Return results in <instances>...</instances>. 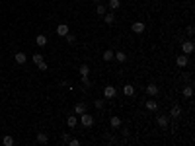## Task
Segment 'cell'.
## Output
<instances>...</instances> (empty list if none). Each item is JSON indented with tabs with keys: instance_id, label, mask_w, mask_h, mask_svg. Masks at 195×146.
I'll list each match as a JSON object with an SVG mask.
<instances>
[{
	"instance_id": "ffe728a7",
	"label": "cell",
	"mask_w": 195,
	"mask_h": 146,
	"mask_svg": "<svg viewBox=\"0 0 195 146\" xmlns=\"http://www.w3.org/2000/svg\"><path fill=\"white\" fill-rule=\"evenodd\" d=\"M35 43H37L39 47H45L47 45V37L45 35H37V37H35Z\"/></svg>"
},
{
	"instance_id": "8fae6325",
	"label": "cell",
	"mask_w": 195,
	"mask_h": 146,
	"mask_svg": "<svg viewBox=\"0 0 195 146\" xmlns=\"http://www.w3.org/2000/svg\"><path fill=\"white\" fill-rule=\"evenodd\" d=\"M35 140H37L39 144H47V142H49V137H47L45 133H37V137H35Z\"/></svg>"
},
{
	"instance_id": "7c38bea8",
	"label": "cell",
	"mask_w": 195,
	"mask_h": 146,
	"mask_svg": "<svg viewBox=\"0 0 195 146\" xmlns=\"http://www.w3.org/2000/svg\"><path fill=\"white\" fill-rule=\"evenodd\" d=\"M109 125H111L113 129H119V127H121V117H117V115H113L111 119H109Z\"/></svg>"
},
{
	"instance_id": "d6a6232c",
	"label": "cell",
	"mask_w": 195,
	"mask_h": 146,
	"mask_svg": "<svg viewBox=\"0 0 195 146\" xmlns=\"http://www.w3.org/2000/svg\"><path fill=\"white\" fill-rule=\"evenodd\" d=\"M186 33H187V35H193V33H195V29H193V25H189V27L186 29Z\"/></svg>"
},
{
	"instance_id": "83f0119b",
	"label": "cell",
	"mask_w": 195,
	"mask_h": 146,
	"mask_svg": "<svg viewBox=\"0 0 195 146\" xmlns=\"http://www.w3.org/2000/svg\"><path fill=\"white\" fill-rule=\"evenodd\" d=\"M66 144H68V146H78V144H80V140H78V138H70Z\"/></svg>"
},
{
	"instance_id": "e575fe53",
	"label": "cell",
	"mask_w": 195,
	"mask_h": 146,
	"mask_svg": "<svg viewBox=\"0 0 195 146\" xmlns=\"http://www.w3.org/2000/svg\"><path fill=\"white\" fill-rule=\"evenodd\" d=\"M146 2H150V0H146Z\"/></svg>"
},
{
	"instance_id": "d6986e66",
	"label": "cell",
	"mask_w": 195,
	"mask_h": 146,
	"mask_svg": "<svg viewBox=\"0 0 195 146\" xmlns=\"http://www.w3.org/2000/svg\"><path fill=\"white\" fill-rule=\"evenodd\" d=\"M76 123H78L76 115H70V117L66 119V125H68V127H70V129H74V127H76Z\"/></svg>"
},
{
	"instance_id": "ac0fdd59",
	"label": "cell",
	"mask_w": 195,
	"mask_h": 146,
	"mask_svg": "<svg viewBox=\"0 0 195 146\" xmlns=\"http://www.w3.org/2000/svg\"><path fill=\"white\" fill-rule=\"evenodd\" d=\"M123 93H125V96H127V97H131V96H133V93H135V88L131 86V84L123 86Z\"/></svg>"
},
{
	"instance_id": "44dd1931",
	"label": "cell",
	"mask_w": 195,
	"mask_h": 146,
	"mask_svg": "<svg viewBox=\"0 0 195 146\" xmlns=\"http://www.w3.org/2000/svg\"><path fill=\"white\" fill-rule=\"evenodd\" d=\"M191 96H193V86H186V88H183V97L189 100Z\"/></svg>"
},
{
	"instance_id": "cb8c5ba5",
	"label": "cell",
	"mask_w": 195,
	"mask_h": 146,
	"mask_svg": "<svg viewBox=\"0 0 195 146\" xmlns=\"http://www.w3.org/2000/svg\"><path fill=\"white\" fill-rule=\"evenodd\" d=\"M109 8H111V10H119L121 8V0H109Z\"/></svg>"
},
{
	"instance_id": "4fadbf2b",
	"label": "cell",
	"mask_w": 195,
	"mask_h": 146,
	"mask_svg": "<svg viewBox=\"0 0 195 146\" xmlns=\"http://www.w3.org/2000/svg\"><path fill=\"white\" fill-rule=\"evenodd\" d=\"M103 18H105V24H107V25H111V24L115 22V14H113V12H105Z\"/></svg>"
},
{
	"instance_id": "1f68e13d",
	"label": "cell",
	"mask_w": 195,
	"mask_h": 146,
	"mask_svg": "<svg viewBox=\"0 0 195 146\" xmlns=\"http://www.w3.org/2000/svg\"><path fill=\"white\" fill-rule=\"evenodd\" d=\"M68 140H70V134H68V133H62V142H68Z\"/></svg>"
},
{
	"instance_id": "2e32d148",
	"label": "cell",
	"mask_w": 195,
	"mask_h": 146,
	"mask_svg": "<svg viewBox=\"0 0 195 146\" xmlns=\"http://www.w3.org/2000/svg\"><path fill=\"white\" fill-rule=\"evenodd\" d=\"M170 115H172V117H176V119H178V117H180V115H182V107H180V105H174V107L170 109Z\"/></svg>"
},
{
	"instance_id": "52a82bcc",
	"label": "cell",
	"mask_w": 195,
	"mask_h": 146,
	"mask_svg": "<svg viewBox=\"0 0 195 146\" xmlns=\"http://www.w3.org/2000/svg\"><path fill=\"white\" fill-rule=\"evenodd\" d=\"M66 33H68V25H66V24H59V25H57V35L65 37Z\"/></svg>"
},
{
	"instance_id": "7402d4cb",
	"label": "cell",
	"mask_w": 195,
	"mask_h": 146,
	"mask_svg": "<svg viewBox=\"0 0 195 146\" xmlns=\"http://www.w3.org/2000/svg\"><path fill=\"white\" fill-rule=\"evenodd\" d=\"M113 53H115V51H109V49H107V51H105V53L102 55V57H103V60H105V62H109V60L113 59Z\"/></svg>"
},
{
	"instance_id": "e0dca14e",
	"label": "cell",
	"mask_w": 195,
	"mask_h": 146,
	"mask_svg": "<svg viewBox=\"0 0 195 146\" xmlns=\"http://www.w3.org/2000/svg\"><path fill=\"white\" fill-rule=\"evenodd\" d=\"M16 62H18V64H24L25 60H28V57H25V53H16Z\"/></svg>"
},
{
	"instance_id": "5bb4252c",
	"label": "cell",
	"mask_w": 195,
	"mask_h": 146,
	"mask_svg": "<svg viewBox=\"0 0 195 146\" xmlns=\"http://www.w3.org/2000/svg\"><path fill=\"white\" fill-rule=\"evenodd\" d=\"M113 59H117L119 62H125V60H127V53H123V51H117V53H113Z\"/></svg>"
},
{
	"instance_id": "f546056e",
	"label": "cell",
	"mask_w": 195,
	"mask_h": 146,
	"mask_svg": "<svg viewBox=\"0 0 195 146\" xmlns=\"http://www.w3.org/2000/svg\"><path fill=\"white\" fill-rule=\"evenodd\" d=\"M37 68L45 72V70H47V62H45V60H43V62H39V64H37Z\"/></svg>"
},
{
	"instance_id": "4316f807",
	"label": "cell",
	"mask_w": 195,
	"mask_h": 146,
	"mask_svg": "<svg viewBox=\"0 0 195 146\" xmlns=\"http://www.w3.org/2000/svg\"><path fill=\"white\" fill-rule=\"evenodd\" d=\"M65 37H66V41H68V43H70V45H74V43H76V37H74V35H72V33H66Z\"/></svg>"
},
{
	"instance_id": "9c48e42d",
	"label": "cell",
	"mask_w": 195,
	"mask_h": 146,
	"mask_svg": "<svg viewBox=\"0 0 195 146\" xmlns=\"http://www.w3.org/2000/svg\"><path fill=\"white\" fill-rule=\"evenodd\" d=\"M156 123H158V127L166 129V127H168V117H166V115H158V117H156Z\"/></svg>"
},
{
	"instance_id": "f1b7e54d",
	"label": "cell",
	"mask_w": 195,
	"mask_h": 146,
	"mask_svg": "<svg viewBox=\"0 0 195 146\" xmlns=\"http://www.w3.org/2000/svg\"><path fill=\"white\" fill-rule=\"evenodd\" d=\"M82 84L86 86V88L90 86V84H92V82H90V76H82Z\"/></svg>"
},
{
	"instance_id": "4dcf8cb0",
	"label": "cell",
	"mask_w": 195,
	"mask_h": 146,
	"mask_svg": "<svg viewBox=\"0 0 195 146\" xmlns=\"http://www.w3.org/2000/svg\"><path fill=\"white\" fill-rule=\"evenodd\" d=\"M94 105H96L98 109H102V107H103V100H96V103H94Z\"/></svg>"
},
{
	"instance_id": "9a60e30c",
	"label": "cell",
	"mask_w": 195,
	"mask_h": 146,
	"mask_svg": "<svg viewBox=\"0 0 195 146\" xmlns=\"http://www.w3.org/2000/svg\"><path fill=\"white\" fill-rule=\"evenodd\" d=\"M2 144H4V146H14V144H16V140H14V137L6 134V137L2 138Z\"/></svg>"
},
{
	"instance_id": "8992f818",
	"label": "cell",
	"mask_w": 195,
	"mask_h": 146,
	"mask_svg": "<svg viewBox=\"0 0 195 146\" xmlns=\"http://www.w3.org/2000/svg\"><path fill=\"white\" fill-rule=\"evenodd\" d=\"M187 62H189V60H187V55H180V57L176 59V64L180 66V68H186Z\"/></svg>"
},
{
	"instance_id": "603a6c76",
	"label": "cell",
	"mask_w": 195,
	"mask_h": 146,
	"mask_svg": "<svg viewBox=\"0 0 195 146\" xmlns=\"http://www.w3.org/2000/svg\"><path fill=\"white\" fill-rule=\"evenodd\" d=\"M80 76H90V66H88V64L80 66Z\"/></svg>"
},
{
	"instance_id": "836d02e7",
	"label": "cell",
	"mask_w": 195,
	"mask_h": 146,
	"mask_svg": "<svg viewBox=\"0 0 195 146\" xmlns=\"http://www.w3.org/2000/svg\"><path fill=\"white\" fill-rule=\"evenodd\" d=\"M94 2H96V4H99V2H102V0H94Z\"/></svg>"
},
{
	"instance_id": "484cf974",
	"label": "cell",
	"mask_w": 195,
	"mask_h": 146,
	"mask_svg": "<svg viewBox=\"0 0 195 146\" xmlns=\"http://www.w3.org/2000/svg\"><path fill=\"white\" fill-rule=\"evenodd\" d=\"M96 12H98L99 16H103L105 12H107V10H105V6H103V4H98V6H96Z\"/></svg>"
},
{
	"instance_id": "5b68a950",
	"label": "cell",
	"mask_w": 195,
	"mask_h": 146,
	"mask_svg": "<svg viewBox=\"0 0 195 146\" xmlns=\"http://www.w3.org/2000/svg\"><path fill=\"white\" fill-rule=\"evenodd\" d=\"M158 92H160V90H158V86H156V84H148V86H146V93H148L150 97H156V96H158Z\"/></svg>"
},
{
	"instance_id": "7a4b0ae2",
	"label": "cell",
	"mask_w": 195,
	"mask_h": 146,
	"mask_svg": "<svg viewBox=\"0 0 195 146\" xmlns=\"http://www.w3.org/2000/svg\"><path fill=\"white\" fill-rule=\"evenodd\" d=\"M80 123L88 129V127H92V125H94V117L88 115V113H82V115H80Z\"/></svg>"
},
{
	"instance_id": "6da1fadb",
	"label": "cell",
	"mask_w": 195,
	"mask_h": 146,
	"mask_svg": "<svg viewBox=\"0 0 195 146\" xmlns=\"http://www.w3.org/2000/svg\"><path fill=\"white\" fill-rule=\"evenodd\" d=\"M115 93H117L115 86H105V88H103V97H105V100H113Z\"/></svg>"
},
{
	"instance_id": "30bf717a",
	"label": "cell",
	"mask_w": 195,
	"mask_h": 146,
	"mask_svg": "<svg viewBox=\"0 0 195 146\" xmlns=\"http://www.w3.org/2000/svg\"><path fill=\"white\" fill-rule=\"evenodd\" d=\"M74 113H76V115H82V113H86V103H76V105H74Z\"/></svg>"
},
{
	"instance_id": "d4e9b609",
	"label": "cell",
	"mask_w": 195,
	"mask_h": 146,
	"mask_svg": "<svg viewBox=\"0 0 195 146\" xmlns=\"http://www.w3.org/2000/svg\"><path fill=\"white\" fill-rule=\"evenodd\" d=\"M45 59H43V55H41V53H35L33 55V62H35V64H39V62H43Z\"/></svg>"
},
{
	"instance_id": "ba28073f",
	"label": "cell",
	"mask_w": 195,
	"mask_h": 146,
	"mask_svg": "<svg viewBox=\"0 0 195 146\" xmlns=\"http://www.w3.org/2000/svg\"><path fill=\"white\" fill-rule=\"evenodd\" d=\"M146 109H148V111H158V103H156V100L154 97H152V100H146Z\"/></svg>"
},
{
	"instance_id": "3957f363",
	"label": "cell",
	"mask_w": 195,
	"mask_h": 146,
	"mask_svg": "<svg viewBox=\"0 0 195 146\" xmlns=\"http://www.w3.org/2000/svg\"><path fill=\"white\" fill-rule=\"evenodd\" d=\"M193 49H195L193 41H183V43H182V51H183V55H191V53H193Z\"/></svg>"
},
{
	"instance_id": "277c9868",
	"label": "cell",
	"mask_w": 195,
	"mask_h": 146,
	"mask_svg": "<svg viewBox=\"0 0 195 146\" xmlns=\"http://www.w3.org/2000/svg\"><path fill=\"white\" fill-rule=\"evenodd\" d=\"M131 29H133V33H143L146 29V25H144V22H133L131 24Z\"/></svg>"
}]
</instances>
